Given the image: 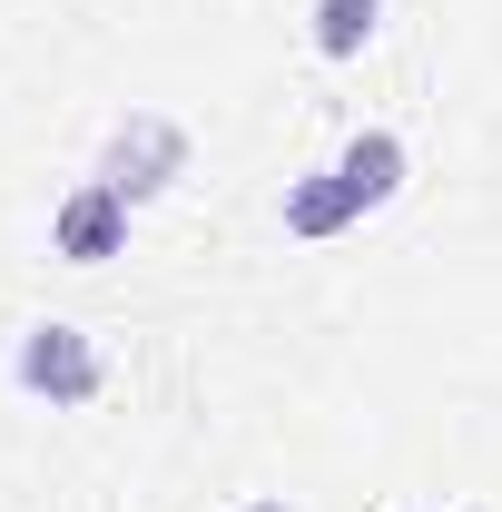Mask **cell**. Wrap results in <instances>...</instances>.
Listing matches in <instances>:
<instances>
[{"label":"cell","instance_id":"cell-6","mask_svg":"<svg viewBox=\"0 0 502 512\" xmlns=\"http://www.w3.org/2000/svg\"><path fill=\"white\" fill-rule=\"evenodd\" d=\"M384 30V0H315L306 10V50L315 60H365Z\"/></svg>","mask_w":502,"mask_h":512},{"label":"cell","instance_id":"cell-4","mask_svg":"<svg viewBox=\"0 0 502 512\" xmlns=\"http://www.w3.org/2000/svg\"><path fill=\"white\" fill-rule=\"evenodd\" d=\"M276 217H286V237H306V247H325V237L365 227V197L345 188V168L325 158V168H296V178H286V197H276Z\"/></svg>","mask_w":502,"mask_h":512},{"label":"cell","instance_id":"cell-3","mask_svg":"<svg viewBox=\"0 0 502 512\" xmlns=\"http://www.w3.org/2000/svg\"><path fill=\"white\" fill-rule=\"evenodd\" d=\"M128 227H138V207H128L109 178H79V188L50 207V256H60V266H109V256H128Z\"/></svg>","mask_w":502,"mask_h":512},{"label":"cell","instance_id":"cell-2","mask_svg":"<svg viewBox=\"0 0 502 512\" xmlns=\"http://www.w3.org/2000/svg\"><path fill=\"white\" fill-rule=\"evenodd\" d=\"M89 178H109L128 207H158V197L188 178V128L168 119V109H128L109 138H99V168Z\"/></svg>","mask_w":502,"mask_h":512},{"label":"cell","instance_id":"cell-7","mask_svg":"<svg viewBox=\"0 0 502 512\" xmlns=\"http://www.w3.org/2000/svg\"><path fill=\"white\" fill-rule=\"evenodd\" d=\"M237 512H296V503H286V493H256V503H237Z\"/></svg>","mask_w":502,"mask_h":512},{"label":"cell","instance_id":"cell-1","mask_svg":"<svg viewBox=\"0 0 502 512\" xmlns=\"http://www.w3.org/2000/svg\"><path fill=\"white\" fill-rule=\"evenodd\" d=\"M10 384L30 404H50V414H79V404L109 394V355H99V335L79 316H40V325H20V345H10Z\"/></svg>","mask_w":502,"mask_h":512},{"label":"cell","instance_id":"cell-5","mask_svg":"<svg viewBox=\"0 0 502 512\" xmlns=\"http://www.w3.org/2000/svg\"><path fill=\"white\" fill-rule=\"evenodd\" d=\"M335 168H345V188L365 197V217H375V207H394V197H404V178H414V148H404L394 128H355V138L335 148Z\"/></svg>","mask_w":502,"mask_h":512}]
</instances>
